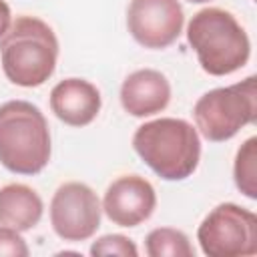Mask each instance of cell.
Here are the masks:
<instances>
[{"instance_id": "1", "label": "cell", "mask_w": 257, "mask_h": 257, "mask_svg": "<svg viewBox=\"0 0 257 257\" xmlns=\"http://www.w3.org/2000/svg\"><path fill=\"white\" fill-rule=\"evenodd\" d=\"M58 58L54 30L36 16H18L0 36V60L6 78L18 86L44 84Z\"/></svg>"}, {"instance_id": "2", "label": "cell", "mask_w": 257, "mask_h": 257, "mask_svg": "<svg viewBox=\"0 0 257 257\" xmlns=\"http://www.w3.org/2000/svg\"><path fill=\"white\" fill-rule=\"evenodd\" d=\"M137 155L165 181H183L199 165L201 141L197 128L183 118H157L135 131Z\"/></svg>"}, {"instance_id": "3", "label": "cell", "mask_w": 257, "mask_h": 257, "mask_svg": "<svg viewBox=\"0 0 257 257\" xmlns=\"http://www.w3.org/2000/svg\"><path fill=\"white\" fill-rule=\"evenodd\" d=\"M50 161V131L40 108L28 100L0 104V165L10 173L36 175Z\"/></svg>"}, {"instance_id": "4", "label": "cell", "mask_w": 257, "mask_h": 257, "mask_svg": "<svg viewBox=\"0 0 257 257\" xmlns=\"http://www.w3.org/2000/svg\"><path fill=\"white\" fill-rule=\"evenodd\" d=\"M187 40L197 52L201 68L213 76H225L243 68L251 54L247 32L223 8L199 10L187 26Z\"/></svg>"}, {"instance_id": "5", "label": "cell", "mask_w": 257, "mask_h": 257, "mask_svg": "<svg viewBox=\"0 0 257 257\" xmlns=\"http://www.w3.org/2000/svg\"><path fill=\"white\" fill-rule=\"evenodd\" d=\"M195 124L207 141L223 143L233 139L257 116L255 76H247L231 86L205 92L193 108Z\"/></svg>"}, {"instance_id": "6", "label": "cell", "mask_w": 257, "mask_h": 257, "mask_svg": "<svg viewBox=\"0 0 257 257\" xmlns=\"http://www.w3.org/2000/svg\"><path fill=\"white\" fill-rule=\"evenodd\" d=\"M197 239L209 257H249L257 253V217L235 203L217 205L199 225Z\"/></svg>"}, {"instance_id": "7", "label": "cell", "mask_w": 257, "mask_h": 257, "mask_svg": "<svg viewBox=\"0 0 257 257\" xmlns=\"http://www.w3.org/2000/svg\"><path fill=\"white\" fill-rule=\"evenodd\" d=\"M50 223L64 241L90 239L100 227V201L96 193L78 181L60 185L50 201Z\"/></svg>"}, {"instance_id": "8", "label": "cell", "mask_w": 257, "mask_h": 257, "mask_svg": "<svg viewBox=\"0 0 257 257\" xmlns=\"http://www.w3.org/2000/svg\"><path fill=\"white\" fill-rule=\"evenodd\" d=\"M183 8L179 0H131L126 26L145 48H167L183 30Z\"/></svg>"}, {"instance_id": "9", "label": "cell", "mask_w": 257, "mask_h": 257, "mask_svg": "<svg viewBox=\"0 0 257 257\" xmlns=\"http://www.w3.org/2000/svg\"><path fill=\"white\" fill-rule=\"evenodd\" d=\"M157 205L153 185L139 175H124L112 181L104 193L102 209L106 217L120 227H137L147 221Z\"/></svg>"}, {"instance_id": "10", "label": "cell", "mask_w": 257, "mask_h": 257, "mask_svg": "<svg viewBox=\"0 0 257 257\" xmlns=\"http://www.w3.org/2000/svg\"><path fill=\"white\" fill-rule=\"evenodd\" d=\"M50 108L64 124L86 126L100 110V92L84 78H64L50 92Z\"/></svg>"}, {"instance_id": "11", "label": "cell", "mask_w": 257, "mask_h": 257, "mask_svg": "<svg viewBox=\"0 0 257 257\" xmlns=\"http://www.w3.org/2000/svg\"><path fill=\"white\" fill-rule=\"evenodd\" d=\"M171 84L165 74L153 68L135 70L120 86V104L133 116H151L167 108Z\"/></svg>"}, {"instance_id": "12", "label": "cell", "mask_w": 257, "mask_h": 257, "mask_svg": "<svg viewBox=\"0 0 257 257\" xmlns=\"http://www.w3.org/2000/svg\"><path fill=\"white\" fill-rule=\"evenodd\" d=\"M42 199L34 189L22 183H10L0 189V225L28 231L42 217Z\"/></svg>"}, {"instance_id": "13", "label": "cell", "mask_w": 257, "mask_h": 257, "mask_svg": "<svg viewBox=\"0 0 257 257\" xmlns=\"http://www.w3.org/2000/svg\"><path fill=\"white\" fill-rule=\"evenodd\" d=\"M147 253L151 257H195V249L189 243V237L171 227L153 229L147 235Z\"/></svg>"}, {"instance_id": "14", "label": "cell", "mask_w": 257, "mask_h": 257, "mask_svg": "<svg viewBox=\"0 0 257 257\" xmlns=\"http://www.w3.org/2000/svg\"><path fill=\"white\" fill-rule=\"evenodd\" d=\"M233 175H235L237 189L245 197L257 199V139L255 137L247 139L237 151Z\"/></svg>"}, {"instance_id": "15", "label": "cell", "mask_w": 257, "mask_h": 257, "mask_svg": "<svg viewBox=\"0 0 257 257\" xmlns=\"http://www.w3.org/2000/svg\"><path fill=\"white\" fill-rule=\"evenodd\" d=\"M90 255L94 257H100V255H120V257H137L139 255V249L137 245L124 237V235H104L100 239H96L90 247Z\"/></svg>"}, {"instance_id": "16", "label": "cell", "mask_w": 257, "mask_h": 257, "mask_svg": "<svg viewBox=\"0 0 257 257\" xmlns=\"http://www.w3.org/2000/svg\"><path fill=\"white\" fill-rule=\"evenodd\" d=\"M26 241L20 237V231L0 225V255L8 257H28Z\"/></svg>"}, {"instance_id": "17", "label": "cell", "mask_w": 257, "mask_h": 257, "mask_svg": "<svg viewBox=\"0 0 257 257\" xmlns=\"http://www.w3.org/2000/svg\"><path fill=\"white\" fill-rule=\"evenodd\" d=\"M12 24V14H10V8L4 0H0V36L8 30V26Z\"/></svg>"}, {"instance_id": "18", "label": "cell", "mask_w": 257, "mask_h": 257, "mask_svg": "<svg viewBox=\"0 0 257 257\" xmlns=\"http://www.w3.org/2000/svg\"><path fill=\"white\" fill-rule=\"evenodd\" d=\"M187 2H193V4H203V2H209V0H187Z\"/></svg>"}]
</instances>
